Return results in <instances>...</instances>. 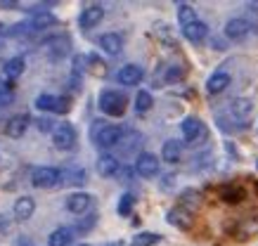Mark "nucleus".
I'll return each mask as SVG.
<instances>
[{
  "label": "nucleus",
  "instance_id": "nucleus-1",
  "mask_svg": "<svg viewBox=\"0 0 258 246\" xmlns=\"http://www.w3.org/2000/svg\"><path fill=\"white\" fill-rule=\"evenodd\" d=\"M100 109L107 116H123L125 111V97L116 90H104L100 95Z\"/></svg>",
  "mask_w": 258,
  "mask_h": 246
},
{
  "label": "nucleus",
  "instance_id": "nucleus-2",
  "mask_svg": "<svg viewBox=\"0 0 258 246\" xmlns=\"http://www.w3.org/2000/svg\"><path fill=\"white\" fill-rule=\"evenodd\" d=\"M123 140V130L118 126H102L95 135V144L102 147V149H109V147H116Z\"/></svg>",
  "mask_w": 258,
  "mask_h": 246
},
{
  "label": "nucleus",
  "instance_id": "nucleus-3",
  "mask_svg": "<svg viewBox=\"0 0 258 246\" xmlns=\"http://www.w3.org/2000/svg\"><path fill=\"white\" fill-rule=\"evenodd\" d=\"M52 142H55L57 149H71L74 144H76V130L71 123H59V126L52 130Z\"/></svg>",
  "mask_w": 258,
  "mask_h": 246
},
{
  "label": "nucleus",
  "instance_id": "nucleus-4",
  "mask_svg": "<svg viewBox=\"0 0 258 246\" xmlns=\"http://www.w3.org/2000/svg\"><path fill=\"white\" fill-rule=\"evenodd\" d=\"M180 128H182V137H185L189 144H195V142H199V140L206 137V126H204L197 116H187V119L182 121Z\"/></svg>",
  "mask_w": 258,
  "mask_h": 246
},
{
  "label": "nucleus",
  "instance_id": "nucleus-5",
  "mask_svg": "<svg viewBox=\"0 0 258 246\" xmlns=\"http://www.w3.org/2000/svg\"><path fill=\"white\" fill-rule=\"evenodd\" d=\"M31 183H33V187H43V190L45 187H55L59 183V171L50 166H40L31 173Z\"/></svg>",
  "mask_w": 258,
  "mask_h": 246
},
{
  "label": "nucleus",
  "instance_id": "nucleus-6",
  "mask_svg": "<svg viewBox=\"0 0 258 246\" xmlns=\"http://www.w3.org/2000/svg\"><path fill=\"white\" fill-rule=\"evenodd\" d=\"M135 173L140 178H154L159 173V159L149 151H142L140 156L135 159Z\"/></svg>",
  "mask_w": 258,
  "mask_h": 246
},
{
  "label": "nucleus",
  "instance_id": "nucleus-7",
  "mask_svg": "<svg viewBox=\"0 0 258 246\" xmlns=\"http://www.w3.org/2000/svg\"><path fill=\"white\" fill-rule=\"evenodd\" d=\"M166 220L171 222L173 227H178V230H189L192 225H195V218L189 213L187 208L182 206H173L168 213H166Z\"/></svg>",
  "mask_w": 258,
  "mask_h": 246
},
{
  "label": "nucleus",
  "instance_id": "nucleus-8",
  "mask_svg": "<svg viewBox=\"0 0 258 246\" xmlns=\"http://www.w3.org/2000/svg\"><path fill=\"white\" fill-rule=\"evenodd\" d=\"M142 76H145L142 66H138V64H125V66L118 69L116 80L121 83V86H138V83L142 80Z\"/></svg>",
  "mask_w": 258,
  "mask_h": 246
},
{
  "label": "nucleus",
  "instance_id": "nucleus-9",
  "mask_svg": "<svg viewBox=\"0 0 258 246\" xmlns=\"http://www.w3.org/2000/svg\"><path fill=\"white\" fill-rule=\"evenodd\" d=\"M102 17H104V8L102 5H88L79 17V24L81 29H95V26L102 22Z\"/></svg>",
  "mask_w": 258,
  "mask_h": 246
},
{
  "label": "nucleus",
  "instance_id": "nucleus-10",
  "mask_svg": "<svg viewBox=\"0 0 258 246\" xmlns=\"http://www.w3.org/2000/svg\"><path fill=\"white\" fill-rule=\"evenodd\" d=\"M90 204H93V197L90 194H86V192H76V194H71V197H67V211H71V213H86L88 208H90Z\"/></svg>",
  "mask_w": 258,
  "mask_h": 246
},
{
  "label": "nucleus",
  "instance_id": "nucleus-11",
  "mask_svg": "<svg viewBox=\"0 0 258 246\" xmlns=\"http://www.w3.org/2000/svg\"><path fill=\"white\" fill-rule=\"evenodd\" d=\"M251 31V24L246 19H230L225 24V36L230 40H244Z\"/></svg>",
  "mask_w": 258,
  "mask_h": 246
},
{
  "label": "nucleus",
  "instance_id": "nucleus-12",
  "mask_svg": "<svg viewBox=\"0 0 258 246\" xmlns=\"http://www.w3.org/2000/svg\"><path fill=\"white\" fill-rule=\"evenodd\" d=\"M118 168H121V163H118V159L114 156V154H102L100 159H97V173H100L102 178L116 175Z\"/></svg>",
  "mask_w": 258,
  "mask_h": 246
},
{
  "label": "nucleus",
  "instance_id": "nucleus-13",
  "mask_svg": "<svg viewBox=\"0 0 258 246\" xmlns=\"http://www.w3.org/2000/svg\"><path fill=\"white\" fill-rule=\"evenodd\" d=\"M230 80H232V78H230V73L216 71L211 78L206 80V93H209V95H220V93L230 86Z\"/></svg>",
  "mask_w": 258,
  "mask_h": 246
},
{
  "label": "nucleus",
  "instance_id": "nucleus-14",
  "mask_svg": "<svg viewBox=\"0 0 258 246\" xmlns=\"http://www.w3.org/2000/svg\"><path fill=\"white\" fill-rule=\"evenodd\" d=\"M251 111H253V102H251V100H246V97H237V100H232V102H230V114H232L235 119H239V121L249 119Z\"/></svg>",
  "mask_w": 258,
  "mask_h": 246
},
{
  "label": "nucleus",
  "instance_id": "nucleus-15",
  "mask_svg": "<svg viewBox=\"0 0 258 246\" xmlns=\"http://www.w3.org/2000/svg\"><path fill=\"white\" fill-rule=\"evenodd\" d=\"M15 218L17 220H29L33 215V211H36V201H33L31 197H19L15 201Z\"/></svg>",
  "mask_w": 258,
  "mask_h": 246
},
{
  "label": "nucleus",
  "instance_id": "nucleus-16",
  "mask_svg": "<svg viewBox=\"0 0 258 246\" xmlns=\"http://www.w3.org/2000/svg\"><path fill=\"white\" fill-rule=\"evenodd\" d=\"M45 48L50 52V57H64L69 52V38L67 36H55V38H47L45 40Z\"/></svg>",
  "mask_w": 258,
  "mask_h": 246
},
{
  "label": "nucleus",
  "instance_id": "nucleus-17",
  "mask_svg": "<svg viewBox=\"0 0 258 246\" xmlns=\"http://www.w3.org/2000/svg\"><path fill=\"white\" fill-rule=\"evenodd\" d=\"M26 126H29V116L26 114H17L12 119L8 121V126H5V133L10 137H22L26 133Z\"/></svg>",
  "mask_w": 258,
  "mask_h": 246
},
{
  "label": "nucleus",
  "instance_id": "nucleus-18",
  "mask_svg": "<svg viewBox=\"0 0 258 246\" xmlns=\"http://www.w3.org/2000/svg\"><path fill=\"white\" fill-rule=\"evenodd\" d=\"M180 156H182V144L178 140H166L164 147H161V159L166 163H178Z\"/></svg>",
  "mask_w": 258,
  "mask_h": 246
},
{
  "label": "nucleus",
  "instance_id": "nucleus-19",
  "mask_svg": "<svg viewBox=\"0 0 258 246\" xmlns=\"http://www.w3.org/2000/svg\"><path fill=\"white\" fill-rule=\"evenodd\" d=\"M55 24H57V17L52 12H47V10H36L31 22H29L31 29H50V26H55Z\"/></svg>",
  "mask_w": 258,
  "mask_h": 246
},
{
  "label": "nucleus",
  "instance_id": "nucleus-20",
  "mask_svg": "<svg viewBox=\"0 0 258 246\" xmlns=\"http://www.w3.org/2000/svg\"><path fill=\"white\" fill-rule=\"evenodd\" d=\"M100 48L107 52V55H118L121 48H123V38L118 33H104L100 38Z\"/></svg>",
  "mask_w": 258,
  "mask_h": 246
},
{
  "label": "nucleus",
  "instance_id": "nucleus-21",
  "mask_svg": "<svg viewBox=\"0 0 258 246\" xmlns=\"http://www.w3.org/2000/svg\"><path fill=\"white\" fill-rule=\"evenodd\" d=\"M182 33H185V38H187L189 43H202V40L209 36V26L204 24V22H195V24L185 26Z\"/></svg>",
  "mask_w": 258,
  "mask_h": 246
},
{
  "label": "nucleus",
  "instance_id": "nucleus-22",
  "mask_svg": "<svg viewBox=\"0 0 258 246\" xmlns=\"http://www.w3.org/2000/svg\"><path fill=\"white\" fill-rule=\"evenodd\" d=\"M71 241H74V230L71 227H57L47 237V246H69Z\"/></svg>",
  "mask_w": 258,
  "mask_h": 246
},
{
  "label": "nucleus",
  "instance_id": "nucleus-23",
  "mask_svg": "<svg viewBox=\"0 0 258 246\" xmlns=\"http://www.w3.org/2000/svg\"><path fill=\"white\" fill-rule=\"evenodd\" d=\"M59 180H64V185H83L86 183V171L83 168H64V171H59Z\"/></svg>",
  "mask_w": 258,
  "mask_h": 246
},
{
  "label": "nucleus",
  "instance_id": "nucleus-24",
  "mask_svg": "<svg viewBox=\"0 0 258 246\" xmlns=\"http://www.w3.org/2000/svg\"><path fill=\"white\" fill-rule=\"evenodd\" d=\"M24 66H26L24 57H12V59L3 66V73H5V78L15 80V78H19V76L24 73Z\"/></svg>",
  "mask_w": 258,
  "mask_h": 246
},
{
  "label": "nucleus",
  "instance_id": "nucleus-25",
  "mask_svg": "<svg viewBox=\"0 0 258 246\" xmlns=\"http://www.w3.org/2000/svg\"><path fill=\"white\" fill-rule=\"evenodd\" d=\"M178 206L187 208L189 213H192L195 208L202 206V194H199L197 190H185L182 194H180V204H178Z\"/></svg>",
  "mask_w": 258,
  "mask_h": 246
},
{
  "label": "nucleus",
  "instance_id": "nucleus-26",
  "mask_svg": "<svg viewBox=\"0 0 258 246\" xmlns=\"http://www.w3.org/2000/svg\"><path fill=\"white\" fill-rule=\"evenodd\" d=\"M178 22L182 24V29H185V26H189V24H195V22H199V19H197L195 8H192V5H187V3H180V5H178Z\"/></svg>",
  "mask_w": 258,
  "mask_h": 246
},
{
  "label": "nucleus",
  "instance_id": "nucleus-27",
  "mask_svg": "<svg viewBox=\"0 0 258 246\" xmlns=\"http://www.w3.org/2000/svg\"><path fill=\"white\" fill-rule=\"evenodd\" d=\"M220 199H223L225 204H239L244 199V192L239 190V187H235V185H225V187L220 190Z\"/></svg>",
  "mask_w": 258,
  "mask_h": 246
},
{
  "label": "nucleus",
  "instance_id": "nucleus-28",
  "mask_svg": "<svg viewBox=\"0 0 258 246\" xmlns=\"http://www.w3.org/2000/svg\"><path fill=\"white\" fill-rule=\"evenodd\" d=\"M152 104H154V100H152V95H149L147 90H140V93L135 95V111L145 114V111L152 109Z\"/></svg>",
  "mask_w": 258,
  "mask_h": 246
},
{
  "label": "nucleus",
  "instance_id": "nucleus-29",
  "mask_svg": "<svg viewBox=\"0 0 258 246\" xmlns=\"http://www.w3.org/2000/svg\"><path fill=\"white\" fill-rule=\"evenodd\" d=\"M57 107V97L55 95H38L36 97V109L40 111H55Z\"/></svg>",
  "mask_w": 258,
  "mask_h": 246
},
{
  "label": "nucleus",
  "instance_id": "nucleus-30",
  "mask_svg": "<svg viewBox=\"0 0 258 246\" xmlns=\"http://www.w3.org/2000/svg\"><path fill=\"white\" fill-rule=\"evenodd\" d=\"M133 204H135V197L133 194H123V197L118 199V215H131V211H133Z\"/></svg>",
  "mask_w": 258,
  "mask_h": 246
},
{
  "label": "nucleus",
  "instance_id": "nucleus-31",
  "mask_svg": "<svg viewBox=\"0 0 258 246\" xmlns=\"http://www.w3.org/2000/svg\"><path fill=\"white\" fill-rule=\"evenodd\" d=\"M161 241L159 234H152V232H140L138 237H135V246H154Z\"/></svg>",
  "mask_w": 258,
  "mask_h": 246
},
{
  "label": "nucleus",
  "instance_id": "nucleus-32",
  "mask_svg": "<svg viewBox=\"0 0 258 246\" xmlns=\"http://www.w3.org/2000/svg\"><path fill=\"white\" fill-rule=\"evenodd\" d=\"M88 64H90V71H93L95 76H104V73H107V64L102 62L97 55H90V57H88Z\"/></svg>",
  "mask_w": 258,
  "mask_h": 246
},
{
  "label": "nucleus",
  "instance_id": "nucleus-33",
  "mask_svg": "<svg viewBox=\"0 0 258 246\" xmlns=\"http://www.w3.org/2000/svg\"><path fill=\"white\" fill-rule=\"evenodd\" d=\"M12 86H10V83H3V80H0V107H8L10 102H12Z\"/></svg>",
  "mask_w": 258,
  "mask_h": 246
},
{
  "label": "nucleus",
  "instance_id": "nucleus-34",
  "mask_svg": "<svg viewBox=\"0 0 258 246\" xmlns=\"http://www.w3.org/2000/svg\"><path fill=\"white\" fill-rule=\"evenodd\" d=\"M182 76H185V69L175 64V66H171V69H168V73H166V80H171V83H175V80H180Z\"/></svg>",
  "mask_w": 258,
  "mask_h": 246
},
{
  "label": "nucleus",
  "instance_id": "nucleus-35",
  "mask_svg": "<svg viewBox=\"0 0 258 246\" xmlns=\"http://www.w3.org/2000/svg\"><path fill=\"white\" fill-rule=\"evenodd\" d=\"M71 109V102H69V97H57V107L55 111L57 114H67V111Z\"/></svg>",
  "mask_w": 258,
  "mask_h": 246
},
{
  "label": "nucleus",
  "instance_id": "nucleus-36",
  "mask_svg": "<svg viewBox=\"0 0 258 246\" xmlns=\"http://www.w3.org/2000/svg\"><path fill=\"white\" fill-rule=\"evenodd\" d=\"M95 222H97V215H95V213L86 215V220H81V222H79V230H83V232L90 230V227H93Z\"/></svg>",
  "mask_w": 258,
  "mask_h": 246
},
{
  "label": "nucleus",
  "instance_id": "nucleus-37",
  "mask_svg": "<svg viewBox=\"0 0 258 246\" xmlns=\"http://www.w3.org/2000/svg\"><path fill=\"white\" fill-rule=\"evenodd\" d=\"M36 126H38V130H43V133H47V130H55L50 119H38V123H36Z\"/></svg>",
  "mask_w": 258,
  "mask_h": 246
},
{
  "label": "nucleus",
  "instance_id": "nucleus-38",
  "mask_svg": "<svg viewBox=\"0 0 258 246\" xmlns=\"http://www.w3.org/2000/svg\"><path fill=\"white\" fill-rule=\"evenodd\" d=\"M104 246H121L118 241H111V244H104Z\"/></svg>",
  "mask_w": 258,
  "mask_h": 246
},
{
  "label": "nucleus",
  "instance_id": "nucleus-39",
  "mask_svg": "<svg viewBox=\"0 0 258 246\" xmlns=\"http://www.w3.org/2000/svg\"><path fill=\"white\" fill-rule=\"evenodd\" d=\"M79 246H90V244H79Z\"/></svg>",
  "mask_w": 258,
  "mask_h": 246
}]
</instances>
